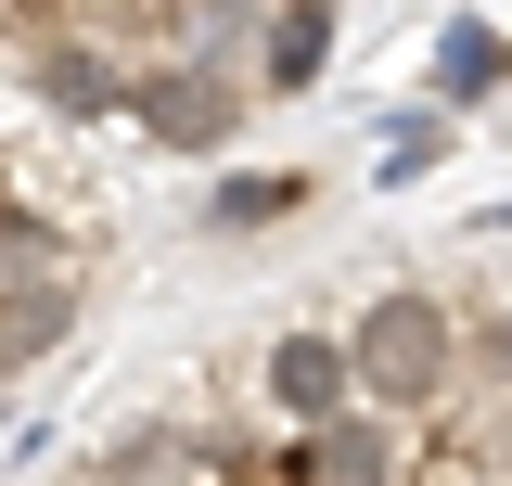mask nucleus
<instances>
[{
    "label": "nucleus",
    "instance_id": "nucleus-1",
    "mask_svg": "<svg viewBox=\"0 0 512 486\" xmlns=\"http://www.w3.org/2000/svg\"><path fill=\"white\" fill-rule=\"evenodd\" d=\"M333 346H346L359 410H384V423H436L448 384H461V307L423 295V282H397V295H372Z\"/></svg>",
    "mask_w": 512,
    "mask_h": 486
},
{
    "label": "nucleus",
    "instance_id": "nucleus-2",
    "mask_svg": "<svg viewBox=\"0 0 512 486\" xmlns=\"http://www.w3.org/2000/svg\"><path fill=\"white\" fill-rule=\"evenodd\" d=\"M128 128H154V154H218V141H244L256 116V77L244 64H180V52H154V64H128Z\"/></svg>",
    "mask_w": 512,
    "mask_h": 486
},
{
    "label": "nucleus",
    "instance_id": "nucleus-3",
    "mask_svg": "<svg viewBox=\"0 0 512 486\" xmlns=\"http://www.w3.org/2000/svg\"><path fill=\"white\" fill-rule=\"evenodd\" d=\"M244 397H256L282 435L359 410V384H346V346H333V333H282V346H256V359H244Z\"/></svg>",
    "mask_w": 512,
    "mask_h": 486
},
{
    "label": "nucleus",
    "instance_id": "nucleus-4",
    "mask_svg": "<svg viewBox=\"0 0 512 486\" xmlns=\"http://www.w3.org/2000/svg\"><path fill=\"white\" fill-rule=\"evenodd\" d=\"M320 64H333V0H282V13H256V52H244L256 103H282V90H308Z\"/></svg>",
    "mask_w": 512,
    "mask_h": 486
},
{
    "label": "nucleus",
    "instance_id": "nucleus-5",
    "mask_svg": "<svg viewBox=\"0 0 512 486\" xmlns=\"http://www.w3.org/2000/svg\"><path fill=\"white\" fill-rule=\"evenodd\" d=\"M500 77H512V39H500V26H474V13H461V26L436 39V103H487Z\"/></svg>",
    "mask_w": 512,
    "mask_h": 486
},
{
    "label": "nucleus",
    "instance_id": "nucleus-6",
    "mask_svg": "<svg viewBox=\"0 0 512 486\" xmlns=\"http://www.w3.org/2000/svg\"><path fill=\"white\" fill-rule=\"evenodd\" d=\"M461 410H500L512 397V307H474L461 320V384H448Z\"/></svg>",
    "mask_w": 512,
    "mask_h": 486
},
{
    "label": "nucleus",
    "instance_id": "nucleus-7",
    "mask_svg": "<svg viewBox=\"0 0 512 486\" xmlns=\"http://www.w3.org/2000/svg\"><path fill=\"white\" fill-rule=\"evenodd\" d=\"M295 205H308V180H218L205 192L218 231H269V218H295Z\"/></svg>",
    "mask_w": 512,
    "mask_h": 486
},
{
    "label": "nucleus",
    "instance_id": "nucleus-8",
    "mask_svg": "<svg viewBox=\"0 0 512 486\" xmlns=\"http://www.w3.org/2000/svg\"><path fill=\"white\" fill-rule=\"evenodd\" d=\"M448 154V116H397V141H384V180H423Z\"/></svg>",
    "mask_w": 512,
    "mask_h": 486
},
{
    "label": "nucleus",
    "instance_id": "nucleus-9",
    "mask_svg": "<svg viewBox=\"0 0 512 486\" xmlns=\"http://www.w3.org/2000/svg\"><path fill=\"white\" fill-rule=\"evenodd\" d=\"M256 13H282V0H256Z\"/></svg>",
    "mask_w": 512,
    "mask_h": 486
}]
</instances>
